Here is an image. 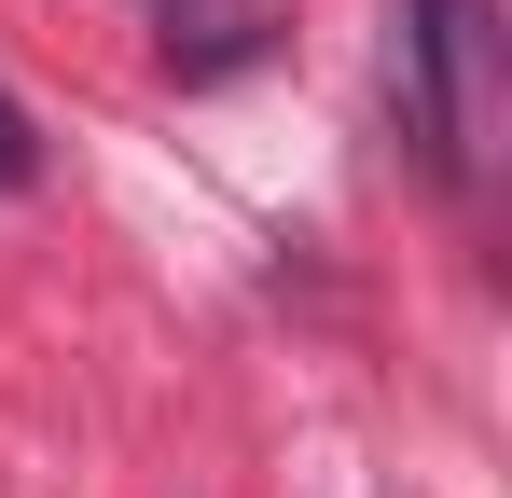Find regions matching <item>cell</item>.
Instances as JSON below:
<instances>
[{
  "label": "cell",
  "instance_id": "6da1fadb",
  "mask_svg": "<svg viewBox=\"0 0 512 498\" xmlns=\"http://www.w3.org/2000/svg\"><path fill=\"white\" fill-rule=\"evenodd\" d=\"M388 125L416 180L471 194L485 180V125H499V28L485 0H388Z\"/></svg>",
  "mask_w": 512,
  "mask_h": 498
},
{
  "label": "cell",
  "instance_id": "7a4b0ae2",
  "mask_svg": "<svg viewBox=\"0 0 512 498\" xmlns=\"http://www.w3.org/2000/svg\"><path fill=\"white\" fill-rule=\"evenodd\" d=\"M263 56V0H167V70L180 83H222Z\"/></svg>",
  "mask_w": 512,
  "mask_h": 498
},
{
  "label": "cell",
  "instance_id": "3957f363",
  "mask_svg": "<svg viewBox=\"0 0 512 498\" xmlns=\"http://www.w3.org/2000/svg\"><path fill=\"white\" fill-rule=\"evenodd\" d=\"M28 180H42V125L0 97V194H28Z\"/></svg>",
  "mask_w": 512,
  "mask_h": 498
}]
</instances>
